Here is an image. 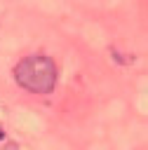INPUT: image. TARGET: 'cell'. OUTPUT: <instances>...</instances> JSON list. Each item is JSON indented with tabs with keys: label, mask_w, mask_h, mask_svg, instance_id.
<instances>
[{
	"label": "cell",
	"mask_w": 148,
	"mask_h": 150,
	"mask_svg": "<svg viewBox=\"0 0 148 150\" xmlns=\"http://www.w3.org/2000/svg\"><path fill=\"white\" fill-rule=\"evenodd\" d=\"M14 80L19 87L33 94H49L56 84V66L49 56H23L14 66Z\"/></svg>",
	"instance_id": "1"
}]
</instances>
